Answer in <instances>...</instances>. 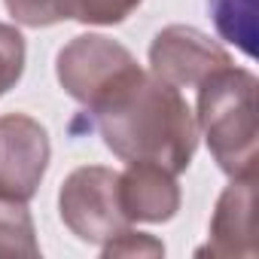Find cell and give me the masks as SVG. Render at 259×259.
<instances>
[{
  "mask_svg": "<svg viewBox=\"0 0 259 259\" xmlns=\"http://www.w3.org/2000/svg\"><path fill=\"white\" fill-rule=\"evenodd\" d=\"M25 37L16 25L0 22V95H7L25 73Z\"/></svg>",
  "mask_w": 259,
  "mask_h": 259,
  "instance_id": "cell-12",
  "label": "cell"
},
{
  "mask_svg": "<svg viewBox=\"0 0 259 259\" xmlns=\"http://www.w3.org/2000/svg\"><path fill=\"white\" fill-rule=\"evenodd\" d=\"M104 147L122 162H156L183 174L198 147V125L180 89L144 67L92 113Z\"/></svg>",
  "mask_w": 259,
  "mask_h": 259,
  "instance_id": "cell-1",
  "label": "cell"
},
{
  "mask_svg": "<svg viewBox=\"0 0 259 259\" xmlns=\"http://www.w3.org/2000/svg\"><path fill=\"white\" fill-rule=\"evenodd\" d=\"M223 40L235 43L247 58L256 55V0H207Z\"/></svg>",
  "mask_w": 259,
  "mask_h": 259,
  "instance_id": "cell-9",
  "label": "cell"
},
{
  "mask_svg": "<svg viewBox=\"0 0 259 259\" xmlns=\"http://www.w3.org/2000/svg\"><path fill=\"white\" fill-rule=\"evenodd\" d=\"M0 256H40L34 220L22 201L0 198Z\"/></svg>",
  "mask_w": 259,
  "mask_h": 259,
  "instance_id": "cell-10",
  "label": "cell"
},
{
  "mask_svg": "<svg viewBox=\"0 0 259 259\" xmlns=\"http://www.w3.org/2000/svg\"><path fill=\"white\" fill-rule=\"evenodd\" d=\"M116 180L119 207L128 223H168L180 210L177 174L156 162H125Z\"/></svg>",
  "mask_w": 259,
  "mask_h": 259,
  "instance_id": "cell-8",
  "label": "cell"
},
{
  "mask_svg": "<svg viewBox=\"0 0 259 259\" xmlns=\"http://www.w3.org/2000/svg\"><path fill=\"white\" fill-rule=\"evenodd\" d=\"M49 156V135L34 116H0V198L28 204L46 177Z\"/></svg>",
  "mask_w": 259,
  "mask_h": 259,
  "instance_id": "cell-5",
  "label": "cell"
},
{
  "mask_svg": "<svg viewBox=\"0 0 259 259\" xmlns=\"http://www.w3.org/2000/svg\"><path fill=\"white\" fill-rule=\"evenodd\" d=\"M138 70H141L138 58L122 43L104 34H79L70 43H64L55 58V76L61 89L76 104H82L85 113L104 104Z\"/></svg>",
  "mask_w": 259,
  "mask_h": 259,
  "instance_id": "cell-3",
  "label": "cell"
},
{
  "mask_svg": "<svg viewBox=\"0 0 259 259\" xmlns=\"http://www.w3.org/2000/svg\"><path fill=\"white\" fill-rule=\"evenodd\" d=\"M256 174L232 177V183L217 198L213 217H210V235L207 244L198 247V256H244L253 259L259 253L256 247Z\"/></svg>",
  "mask_w": 259,
  "mask_h": 259,
  "instance_id": "cell-7",
  "label": "cell"
},
{
  "mask_svg": "<svg viewBox=\"0 0 259 259\" xmlns=\"http://www.w3.org/2000/svg\"><path fill=\"white\" fill-rule=\"evenodd\" d=\"M7 13L22 28H49L64 22V0H4Z\"/></svg>",
  "mask_w": 259,
  "mask_h": 259,
  "instance_id": "cell-13",
  "label": "cell"
},
{
  "mask_svg": "<svg viewBox=\"0 0 259 259\" xmlns=\"http://www.w3.org/2000/svg\"><path fill=\"white\" fill-rule=\"evenodd\" d=\"M119 171L104 165H82L70 171L58 189V213L61 223L82 241L104 247L110 238L125 232L128 223L119 207L116 192Z\"/></svg>",
  "mask_w": 259,
  "mask_h": 259,
  "instance_id": "cell-4",
  "label": "cell"
},
{
  "mask_svg": "<svg viewBox=\"0 0 259 259\" xmlns=\"http://www.w3.org/2000/svg\"><path fill=\"white\" fill-rule=\"evenodd\" d=\"M195 125L223 174H256V76L226 64L198 85Z\"/></svg>",
  "mask_w": 259,
  "mask_h": 259,
  "instance_id": "cell-2",
  "label": "cell"
},
{
  "mask_svg": "<svg viewBox=\"0 0 259 259\" xmlns=\"http://www.w3.org/2000/svg\"><path fill=\"white\" fill-rule=\"evenodd\" d=\"M226 64L232 55L192 25H168L150 43V73L174 89H195Z\"/></svg>",
  "mask_w": 259,
  "mask_h": 259,
  "instance_id": "cell-6",
  "label": "cell"
},
{
  "mask_svg": "<svg viewBox=\"0 0 259 259\" xmlns=\"http://www.w3.org/2000/svg\"><path fill=\"white\" fill-rule=\"evenodd\" d=\"M144 0H64V19L82 25H119Z\"/></svg>",
  "mask_w": 259,
  "mask_h": 259,
  "instance_id": "cell-11",
  "label": "cell"
},
{
  "mask_svg": "<svg viewBox=\"0 0 259 259\" xmlns=\"http://www.w3.org/2000/svg\"><path fill=\"white\" fill-rule=\"evenodd\" d=\"M165 253V244L156 241L153 235H144V232H135L128 226L125 232H119L116 238H110L104 247H101V256L110 259V256H162Z\"/></svg>",
  "mask_w": 259,
  "mask_h": 259,
  "instance_id": "cell-14",
  "label": "cell"
}]
</instances>
